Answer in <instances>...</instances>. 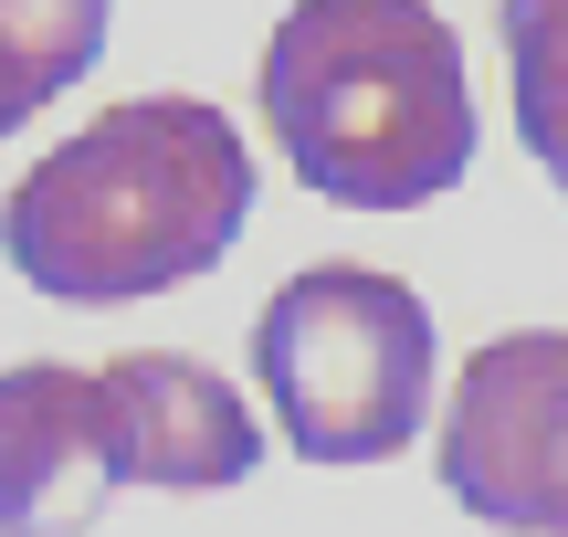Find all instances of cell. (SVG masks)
Segmentation results:
<instances>
[{
    "mask_svg": "<svg viewBox=\"0 0 568 537\" xmlns=\"http://www.w3.org/2000/svg\"><path fill=\"white\" fill-rule=\"evenodd\" d=\"M253 222V148L201 95H126L21 169L0 253L53 306H126L211 274Z\"/></svg>",
    "mask_w": 568,
    "mask_h": 537,
    "instance_id": "cell-1",
    "label": "cell"
},
{
    "mask_svg": "<svg viewBox=\"0 0 568 537\" xmlns=\"http://www.w3.org/2000/svg\"><path fill=\"white\" fill-rule=\"evenodd\" d=\"M253 95L295 180L337 211H422L474 169L464 42L432 0H295Z\"/></svg>",
    "mask_w": 568,
    "mask_h": 537,
    "instance_id": "cell-2",
    "label": "cell"
},
{
    "mask_svg": "<svg viewBox=\"0 0 568 537\" xmlns=\"http://www.w3.org/2000/svg\"><path fill=\"white\" fill-rule=\"evenodd\" d=\"M253 379L305 464H389L432 422V306L379 264H305L253 316Z\"/></svg>",
    "mask_w": 568,
    "mask_h": 537,
    "instance_id": "cell-3",
    "label": "cell"
},
{
    "mask_svg": "<svg viewBox=\"0 0 568 537\" xmlns=\"http://www.w3.org/2000/svg\"><path fill=\"white\" fill-rule=\"evenodd\" d=\"M443 496L506 537H568V337L516 327L464 358L443 412Z\"/></svg>",
    "mask_w": 568,
    "mask_h": 537,
    "instance_id": "cell-4",
    "label": "cell"
},
{
    "mask_svg": "<svg viewBox=\"0 0 568 537\" xmlns=\"http://www.w3.org/2000/svg\"><path fill=\"white\" fill-rule=\"evenodd\" d=\"M116 485L126 475L95 369H0V537H84Z\"/></svg>",
    "mask_w": 568,
    "mask_h": 537,
    "instance_id": "cell-5",
    "label": "cell"
},
{
    "mask_svg": "<svg viewBox=\"0 0 568 537\" xmlns=\"http://www.w3.org/2000/svg\"><path fill=\"white\" fill-rule=\"evenodd\" d=\"M105 422H116V475L126 485H169V496H211V485H243L264 464V422L243 412L222 369L180 348H126L105 358Z\"/></svg>",
    "mask_w": 568,
    "mask_h": 537,
    "instance_id": "cell-6",
    "label": "cell"
},
{
    "mask_svg": "<svg viewBox=\"0 0 568 537\" xmlns=\"http://www.w3.org/2000/svg\"><path fill=\"white\" fill-rule=\"evenodd\" d=\"M495 32H506L516 138H527V159L548 169L558 201H568V0H506Z\"/></svg>",
    "mask_w": 568,
    "mask_h": 537,
    "instance_id": "cell-7",
    "label": "cell"
},
{
    "mask_svg": "<svg viewBox=\"0 0 568 537\" xmlns=\"http://www.w3.org/2000/svg\"><path fill=\"white\" fill-rule=\"evenodd\" d=\"M0 32H11V53L63 95V84H84L95 53H105V0H0Z\"/></svg>",
    "mask_w": 568,
    "mask_h": 537,
    "instance_id": "cell-8",
    "label": "cell"
},
{
    "mask_svg": "<svg viewBox=\"0 0 568 537\" xmlns=\"http://www.w3.org/2000/svg\"><path fill=\"white\" fill-rule=\"evenodd\" d=\"M42 105H53V84H42V74H32V63H21V53H11V32H0V148H11V138H21V126H32V116H42Z\"/></svg>",
    "mask_w": 568,
    "mask_h": 537,
    "instance_id": "cell-9",
    "label": "cell"
}]
</instances>
